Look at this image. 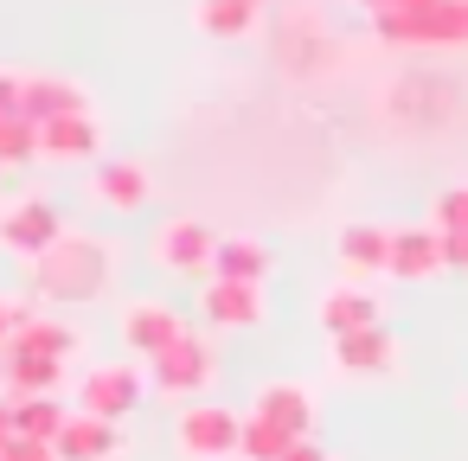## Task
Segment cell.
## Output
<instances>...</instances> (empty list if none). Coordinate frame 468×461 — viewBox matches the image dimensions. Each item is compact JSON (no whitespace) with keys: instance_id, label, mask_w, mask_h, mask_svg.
Here are the masks:
<instances>
[{"instance_id":"1","label":"cell","mask_w":468,"mask_h":461,"mask_svg":"<svg viewBox=\"0 0 468 461\" xmlns=\"http://www.w3.org/2000/svg\"><path fill=\"white\" fill-rule=\"evenodd\" d=\"M110 244L103 237H90V231H65L46 257H33L27 263V282L46 295V301H90V295H103L110 288Z\"/></svg>"},{"instance_id":"2","label":"cell","mask_w":468,"mask_h":461,"mask_svg":"<svg viewBox=\"0 0 468 461\" xmlns=\"http://www.w3.org/2000/svg\"><path fill=\"white\" fill-rule=\"evenodd\" d=\"M385 46H468V0H417V7L372 14Z\"/></svg>"},{"instance_id":"3","label":"cell","mask_w":468,"mask_h":461,"mask_svg":"<svg viewBox=\"0 0 468 461\" xmlns=\"http://www.w3.org/2000/svg\"><path fill=\"white\" fill-rule=\"evenodd\" d=\"M212 378H218V352H212L199 333H180L161 359H148V384H154L161 397H186V403H193Z\"/></svg>"},{"instance_id":"4","label":"cell","mask_w":468,"mask_h":461,"mask_svg":"<svg viewBox=\"0 0 468 461\" xmlns=\"http://www.w3.org/2000/svg\"><path fill=\"white\" fill-rule=\"evenodd\" d=\"M238 435H244V416L225 410V403H193L174 423V448L186 461H231L238 455Z\"/></svg>"},{"instance_id":"5","label":"cell","mask_w":468,"mask_h":461,"mask_svg":"<svg viewBox=\"0 0 468 461\" xmlns=\"http://www.w3.org/2000/svg\"><path fill=\"white\" fill-rule=\"evenodd\" d=\"M58 237H65V218H58V205H46V199H20V205L0 212V250L20 257V263L46 257Z\"/></svg>"},{"instance_id":"6","label":"cell","mask_w":468,"mask_h":461,"mask_svg":"<svg viewBox=\"0 0 468 461\" xmlns=\"http://www.w3.org/2000/svg\"><path fill=\"white\" fill-rule=\"evenodd\" d=\"M212 250H218V237H212V225H199V218H167V225L154 231V263H161L167 276H206V269H212Z\"/></svg>"},{"instance_id":"7","label":"cell","mask_w":468,"mask_h":461,"mask_svg":"<svg viewBox=\"0 0 468 461\" xmlns=\"http://www.w3.org/2000/svg\"><path fill=\"white\" fill-rule=\"evenodd\" d=\"M135 403H142V372H135V365H97V372H84V384H78V410H90V416H103V423H122Z\"/></svg>"},{"instance_id":"8","label":"cell","mask_w":468,"mask_h":461,"mask_svg":"<svg viewBox=\"0 0 468 461\" xmlns=\"http://www.w3.org/2000/svg\"><path fill=\"white\" fill-rule=\"evenodd\" d=\"M116 333H122V346H129L135 359H161L186 327H180V314H174L167 301H129L122 320H116Z\"/></svg>"},{"instance_id":"9","label":"cell","mask_w":468,"mask_h":461,"mask_svg":"<svg viewBox=\"0 0 468 461\" xmlns=\"http://www.w3.org/2000/svg\"><path fill=\"white\" fill-rule=\"evenodd\" d=\"M391 365H398V340L385 333V320L334 340V372H346V378H385Z\"/></svg>"},{"instance_id":"10","label":"cell","mask_w":468,"mask_h":461,"mask_svg":"<svg viewBox=\"0 0 468 461\" xmlns=\"http://www.w3.org/2000/svg\"><path fill=\"white\" fill-rule=\"evenodd\" d=\"M250 416L276 423L282 435H308V423H314V391H308V384H295V378H270V384H257Z\"/></svg>"},{"instance_id":"11","label":"cell","mask_w":468,"mask_h":461,"mask_svg":"<svg viewBox=\"0 0 468 461\" xmlns=\"http://www.w3.org/2000/svg\"><path fill=\"white\" fill-rule=\"evenodd\" d=\"M90 154H103V122L90 110L39 122V161H90Z\"/></svg>"},{"instance_id":"12","label":"cell","mask_w":468,"mask_h":461,"mask_svg":"<svg viewBox=\"0 0 468 461\" xmlns=\"http://www.w3.org/2000/svg\"><path fill=\"white\" fill-rule=\"evenodd\" d=\"M90 193H97V205H110V212H142L148 193H154V180H148L142 161H97V167H90Z\"/></svg>"},{"instance_id":"13","label":"cell","mask_w":468,"mask_h":461,"mask_svg":"<svg viewBox=\"0 0 468 461\" xmlns=\"http://www.w3.org/2000/svg\"><path fill=\"white\" fill-rule=\"evenodd\" d=\"M436 269H442V231H436V225H404V231H391V263H385V276L423 282V276H436Z\"/></svg>"},{"instance_id":"14","label":"cell","mask_w":468,"mask_h":461,"mask_svg":"<svg viewBox=\"0 0 468 461\" xmlns=\"http://www.w3.org/2000/svg\"><path fill=\"white\" fill-rule=\"evenodd\" d=\"M52 448H58V461H116L122 455V429L90 416V410H71V423L58 429Z\"/></svg>"},{"instance_id":"15","label":"cell","mask_w":468,"mask_h":461,"mask_svg":"<svg viewBox=\"0 0 468 461\" xmlns=\"http://www.w3.org/2000/svg\"><path fill=\"white\" fill-rule=\"evenodd\" d=\"M78 110H90V97H84L71 78H52V71H39V78H20V116H27V122L78 116Z\"/></svg>"},{"instance_id":"16","label":"cell","mask_w":468,"mask_h":461,"mask_svg":"<svg viewBox=\"0 0 468 461\" xmlns=\"http://www.w3.org/2000/svg\"><path fill=\"white\" fill-rule=\"evenodd\" d=\"M199 308H206V320L212 327H257L263 320V288L257 282H206V295H199Z\"/></svg>"},{"instance_id":"17","label":"cell","mask_w":468,"mask_h":461,"mask_svg":"<svg viewBox=\"0 0 468 461\" xmlns=\"http://www.w3.org/2000/svg\"><path fill=\"white\" fill-rule=\"evenodd\" d=\"M334 257H340L346 276H385V263H391V231H385V225H346V231L334 237Z\"/></svg>"},{"instance_id":"18","label":"cell","mask_w":468,"mask_h":461,"mask_svg":"<svg viewBox=\"0 0 468 461\" xmlns=\"http://www.w3.org/2000/svg\"><path fill=\"white\" fill-rule=\"evenodd\" d=\"M0 384L14 397H52L65 384V359H39V352H0Z\"/></svg>"},{"instance_id":"19","label":"cell","mask_w":468,"mask_h":461,"mask_svg":"<svg viewBox=\"0 0 468 461\" xmlns=\"http://www.w3.org/2000/svg\"><path fill=\"white\" fill-rule=\"evenodd\" d=\"M0 352H39V359H71L78 352V327H65V320H52V314H27L20 327H14V340L0 346Z\"/></svg>"},{"instance_id":"20","label":"cell","mask_w":468,"mask_h":461,"mask_svg":"<svg viewBox=\"0 0 468 461\" xmlns=\"http://www.w3.org/2000/svg\"><path fill=\"white\" fill-rule=\"evenodd\" d=\"M321 327H327V340L359 333V327H378V295L372 288H327L321 295Z\"/></svg>"},{"instance_id":"21","label":"cell","mask_w":468,"mask_h":461,"mask_svg":"<svg viewBox=\"0 0 468 461\" xmlns=\"http://www.w3.org/2000/svg\"><path fill=\"white\" fill-rule=\"evenodd\" d=\"M270 263H276V257H270L257 237H218V250H212V276H218V282H257V288H263Z\"/></svg>"},{"instance_id":"22","label":"cell","mask_w":468,"mask_h":461,"mask_svg":"<svg viewBox=\"0 0 468 461\" xmlns=\"http://www.w3.org/2000/svg\"><path fill=\"white\" fill-rule=\"evenodd\" d=\"M257 0H199L193 7V26L206 33V39H244V33H257Z\"/></svg>"},{"instance_id":"23","label":"cell","mask_w":468,"mask_h":461,"mask_svg":"<svg viewBox=\"0 0 468 461\" xmlns=\"http://www.w3.org/2000/svg\"><path fill=\"white\" fill-rule=\"evenodd\" d=\"M71 423V410L52 397H14V435H33V442H58V429Z\"/></svg>"},{"instance_id":"24","label":"cell","mask_w":468,"mask_h":461,"mask_svg":"<svg viewBox=\"0 0 468 461\" xmlns=\"http://www.w3.org/2000/svg\"><path fill=\"white\" fill-rule=\"evenodd\" d=\"M289 442H302V435H282L276 423H263V416H244L238 455H244V461H282V455H289Z\"/></svg>"},{"instance_id":"25","label":"cell","mask_w":468,"mask_h":461,"mask_svg":"<svg viewBox=\"0 0 468 461\" xmlns=\"http://www.w3.org/2000/svg\"><path fill=\"white\" fill-rule=\"evenodd\" d=\"M27 161H39V122L0 116V167H27Z\"/></svg>"},{"instance_id":"26","label":"cell","mask_w":468,"mask_h":461,"mask_svg":"<svg viewBox=\"0 0 468 461\" xmlns=\"http://www.w3.org/2000/svg\"><path fill=\"white\" fill-rule=\"evenodd\" d=\"M430 225H436V231H468V186H449V193H436V205H430Z\"/></svg>"},{"instance_id":"27","label":"cell","mask_w":468,"mask_h":461,"mask_svg":"<svg viewBox=\"0 0 468 461\" xmlns=\"http://www.w3.org/2000/svg\"><path fill=\"white\" fill-rule=\"evenodd\" d=\"M0 461H58L52 442H33V435H14L7 448H0Z\"/></svg>"},{"instance_id":"28","label":"cell","mask_w":468,"mask_h":461,"mask_svg":"<svg viewBox=\"0 0 468 461\" xmlns=\"http://www.w3.org/2000/svg\"><path fill=\"white\" fill-rule=\"evenodd\" d=\"M442 269L468 276V231H442Z\"/></svg>"},{"instance_id":"29","label":"cell","mask_w":468,"mask_h":461,"mask_svg":"<svg viewBox=\"0 0 468 461\" xmlns=\"http://www.w3.org/2000/svg\"><path fill=\"white\" fill-rule=\"evenodd\" d=\"M0 116H20V71H0Z\"/></svg>"},{"instance_id":"30","label":"cell","mask_w":468,"mask_h":461,"mask_svg":"<svg viewBox=\"0 0 468 461\" xmlns=\"http://www.w3.org/2000/svg\"><path fill=\"white\" fill-rule=\"evenodd\" d=\"M282 461H327V448H314V442L302 435V442H289V455H282Z\"/></svg>"},{"instance_id":"31","label":"cell","mask_w":468,"mask_h":461,"mask_svg":"<svg viewBox=\"0 0 468 461\" xmlns=\"http://www.w3.org/2000/svg\"><path fill=\"white\" fill-rule=\"evenodd\" d=\"M14 442V397H0V448Z\"/></svg>"},{"instance_id":"32","label":"cell","mask_w":468,"mask_h":461,"mask_svg":"<svg viewBox=\"0 0 468 461\" xmlns=\"http://www.w3.org/2000/svg\"><path fill=\"white\" fill-rule=\"evenodd\" d=\"M7 340H14V301L0 295V346H7Z\"/></svg>"},{"instance_id":"33","label":"cell","mask_w":468,"mask_h":461,"mask_svg":"<svg viewBox=\"0 0 468 461\" xmlns=\"http://www.w3.org/2000/svg\"><path fill=\"white\" fill-rule=\"evenodd\" d=\"M359 7H372V14H391V7H417V0H359Z\"/></svg>"},{"instance_id":"34","label":"cell","mask_w":468,"mask_h":461,"mask_svg":"<svg viewBox=\"0 0 468 461\" xmlns=\"http://www.w3.org/2000/svg\"><path fill=\"white\" fill-rule=\"evenodd\" d=\"M257 7H263V0H257Z\"/></svg>"}]
</instances>
